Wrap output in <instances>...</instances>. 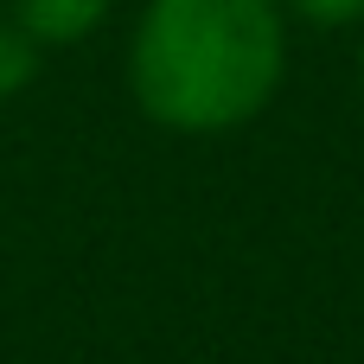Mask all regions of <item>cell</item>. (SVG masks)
<instances>
[{"instance_id":"obj_1","label":"cell","mask_w":364,"mask_h":364,"mask_svg":"<svg viewBox=\"0 0 364 364\" xmlns=\"http://www.w3.org/2000/svg\"><path fill=\"white\" fill-rule=\"evenodd\" d=\"M275 0H154L134 32V102L166 128H237L275 96Z\"/></svg>"},{"instance_id":"obj_2","label":"cell","mask_w":364,"mask_h":364,"mask_svg":"<svg viewBox=\"0 0 364 364\" xmlns=\"http://www.w3.org/2000/svg\"><path fill=\"white\" fill-rule=\"evenodd\" d=\"M109 0H13V19L38 38V45H70L102 19Z\"/></svg>"},{"instance_id":"obj_3","label":"cell","mask_w":364,"mask_h":364,"mask_svg":"<svg viewBox=\"0 0 364 364\" xmlns=\"http://www.w3.org/2000/svg\"><path fill=\"white\" fill-rule=\"evenodd\" d=\"M38 77V38L26 26H0V96L26 90Z\"/></svg>"},{"instance_id":"obj_4","label":"cell","mask_w":364,"mask_h":364,"mask_svg":"<svg viewBox=\"0 0 364 364\" xmlns=\"http://www.w3.org/2000/svg\"><path fill=\"white\" fill-rule=\"evenodd\" d=\"M288 13H301L307 26H346V19H364V0H282Z\"/></svg>"},{"instance_id":"obj_5","label":"cell","mask_w":364,"mask_h":364,"mask_svg":"<svg viewBox=\"0 0 364 364\" xmlns=\"http://www.w3.org/2000/svg\"><path fill=\"white\" fill-rule=\"evenodd\" d=\"M358 77H364V58H358Z\"/></svg>"}]
</instances>
